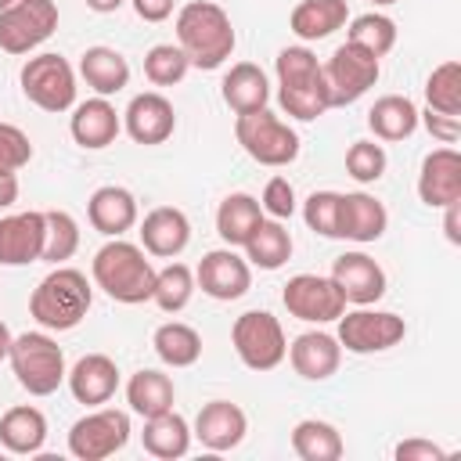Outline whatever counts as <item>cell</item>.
<instances>
[{
  "mask_svg": "<svg viewBox=\"0 0 461 461\" xmlns=\"http://www.w3.org/2000/svg\"><path fill=\"white\" fill-rule=\"evenodd\" d=\"M238 36L234 25L227 18V11L212 0H191L180 7L176 14V47L187 54L191 68H220L230 50H234Z\"/></svg>",
  "mask_w": 461,
  "mask_h": 461,
  "instance_id": "obj_1",
  "label": "cell"
},
{
  "mask_svg": "<svg viewBox=\"0 0 461 461\" xmlns=\"http://www.w3.org/2000/svg\"><path fill=\"white\" fill-rule=\"evenodd\" d=\"M90 274H94V285L108 299L126 303V306L148 303L151 292H155V267H151V259L144 256L140 245L122 241V238H112L108 245H101L94 252Z\"/></svg>",
  "mask_w": 461,
  "mask_h": 461,
  "instance_id": "obj_2",
  "label": "cell"
},
{
  "mask_svg": "<svg viewBox=\"0 0 461 461\" xmlns=\"http://www.w3.org/2000/svg\"><path fill=\"white\" fill-rule=\"evenodd\" d=\"M277 68V104L303 122L321 119L331 101H328V86L321 76V61L310 47H285L274 61Z\"/></svg>",
  "mask_w": 461,
  "mask_h": 461,
  "instance_id": "obj_3",
  "label": "cell"
},
{
  "mask_svg": "<svg viewBox=\"0 0 461 461\" xmlns=\"http://www.w3.org/2000/svg\"><path fill=\"white\" fill-rule=\"evenodd\" d=\"M90 303H94V288L86 274L76 267H58L32 288L29 313L47 331H68L86 317Z\"/></svg>",
  "mask_w": 461,
  "mask_h": 461,
  "instance_id": "obj_4",
  "label": "cell"
},
{
  "mask_svg": "<svg viewBox=\"0 0 461 461\" xmlns=\"http://www.w3.org/2000/svg\"><path fill=\"white\" fill-rule=\"evenodd\" d=\"M7 360H11V371H14L18 385L29 396H50V393H58V385L68 375L65 371V353H61V346L47 331L14 335L11 339V349H7Z\"/></svg>",
  "mask_w": 461,
  "mask_h": 461,
  "instance_id": "obj_5",
  "label": "cell"
},
{
  "mask_svg": "<svg viewBox=\"0 0 461 461\" xmlns=\"http://www.w3.org/2000/svg\"><path fill=\"white\" fill-rule=\"evenodd\" d=\"M234 137L245 148V155L252 162H259V166L281 169V166L299 158V133L288 122H281L270 108H256V112L238 115Z\"/></svg>",
  "mask_w": 461,
  "mask_h": 461,
  "instance_id": "obj_6",
  "label": "cell"
},
{
  "mask_svg": "<svg viewBox=\"0 0 461 461\" xmlns=\"http://www.w3.org/2000/svg\"><path fill=\"white\" fill-rule=\"evenodd\" d=\"M378 58L367 54L364 47L357 43H342L331 50V58L321 65V76H324V86H328V101L331 108H346L353 101H360L375 83H378Z\"/></svg>",
  "mask_w": 461,
  "mask_h": 461,
  "instance_id": "obj_7",
  "label": "cell"
},
{
  "mask_svg": "<svg viewBox=\"0 0 461 461\" xmlns=\"http://www.w3.org/2000/svg\"><path fill=\"white\" fill-rule=\"evenodd\" d=\"M230 342L238 360L252 371H274L288 353L281 321L267 310H245L230 328Z\"/></svg>",
  "mask_w": 461,
  "mask_h": 461,
  "instance_id": "obj_8",
  "label": "cell"
},
{
  "mask_svg": "<svg viewBox=\"0 0 461 461\" xmlns=\"http://www.w3.org/2000/svg\"><path fill=\"white\" fill-rule=\"evenodd\" d=\"M58 29L54 0H0V50L29 54Z\"/></svg>",
  "mask_w": 461,
  "mask_h": 461,
  "instance_id": "obj_9",
  "label": "cell"
},
{
  "mask_svg": "<svg viewBox=\"0 0 461 461\" xmlns=\"http://www.w3.org/2000/svg\"><path fill=\"white\" fill-rule=\"evenodd\" d=\"M22 94L43 112H68L76 104V72L61 54H36L22 65Z\"/></svg>",
  "mask_w": 461,
  "mask_h": 461,
  "instance_id": "obj_10",
  "label": "cell"
},
{
  "mask_svg": "<svg viewBox=\"0 0 461 461\" xmlns=\"http://www.w3.org/2000/svg\"><path fill=\"white\" fill-rule=\"evenodd\" d=\"M130 414L115 411V407H97L90 414H83L72 429H68V454L79 461H104L112 454H119L130 439Z\"/></svg>",
  "mask_w": 461,
  "mask_h": 461,
  "instance_id": "obj_11",
  "label": "cell"
},
{
  "mask_svg": "<svg viewBox=\"0 0 461 461\" xmlns=\"http://www.w3.org/2000/svg\"><path fill=\"white\" fill-rule=\"evenodd\" d=\"M407 335V324L403 317L389 313V310H353V313H342L339 317V346H346L349 353H385L393 346H400Z\"/></svg>",
  "mask_w": 461,
  "mask_h": 461,
  "instance_id": "obj_12",
  "label": "cell"
},
{
  "mask_svg": "<svg viewBox=\"0 0 461 461\" xmlns=\"http://www.w3.org/2000/svg\"><path fill=\"white\" fill-rule=\"evenodd\" d=\"M281 303L292 317H299L306 324H328V321H339L346 313V295L339 292V285L331 277H321V274L288 277Z\"/></svg>",
  "mask_w": 461,
  "mask_h": 461,
  "instance_id": "obj_13",
  "label": "cell"
},
{
  "mask_svg": "<svg viewBox=\"0 0 461 461\" xmlns=\"http://www.w3.org/2000/svg\"><path fill=\"white\" fill-rule=\"evenodd\" d=\"M194 285L209 295V299H220V303H230V299H241L252 285V270H249V259H241L230 245L227 249H212L202 256L198 270H194Z\"/></svg>",
  "mask_w": 461,
  "mask_h": 461,
  "instance_id": "obj_14",
  "label": "cell"
},
{
  "mask_svg": "<svg viewBox=\"0 0 461 461\" xmlns=\"http://www.w3.org/2000/svg\"><path fill=\"white\" fill-rule=\"evenodd\" d=\"M418 198L429 209H443L450 202H461V155L447 144L421 158L418 173Z\"/></svg>",
  "mask_w": 461,
  "mask_h": 461,
  "instance_id": "obj_15",
  "label": "cell"
},
{
  "mask_svg": "<svg viewBox=\"0 0 461 461\" xmlns=\"http://www.w3.org/2000/svg\"><path fill=\"white\" fill-rule=\"evenodd\" d=\"M331 281L353 306H371L385 295V270L367 252H342L331 267Z\"/></svg>",
  "mask_w": 461,
  "mask_h": 461,
  "instance_id": "obj_16",
  "label": "cell"
},
{
  "mask_svg": "<svg viewBox=\"0 0 461 461\" xmlns=\"http://www.w3.org/2000/svg\"><path fill=\"white\" fill-rule=\"evenodd\" d=\"M122 130H126L137 144H166V140L173 137V130H176V112H173V104H169L162 94L148 90V94H137V97L126 104V112H122Z\"/></svg>",
  "mask_w": 461,
  "mask_h": 461,
  "instance_id": "obj_17",
  "label": "cell"
},
{
  "mask_svg": "<svg viewBox=\"0 0 461 461\" xmlns=\"http://www.w3.org/2000/svg\"><path fill=\"white\" fill-rule=\"evenodd\" d=\"M43 230H47V220L36 209L0 216V267L36 263L43 252Z\"/></svg>",
  "mask_w": 461,
  "mask_h": 461,
  "instance_id": "obj_18",
  "label": "cell"
},
{
  "mask_svg": "<svg viewBox=\"0 0 461 461\" xmlns=\"http://www.w3.org/2000/svg\"><path fill=\"white\" fill-rule=\"evenodd\" d=\"M245 432H249V418H245V411L238 403H230V400H209L198 411L191 436H198V443L205 450H234L245 439Z\"/></svg>",
  "mask_w": 461,
  "mask_h": 461,
  "instance_id": "obj_19",
  "label": "cell"
},
{
  "mask_svg": "<svg viewBox=\"0 0 461 461\" xmlns=\"http://www.w3.org/2000/svg\"><path fill=\"white\" fill-rule=\"evenodd\" d=\"M385 227H389V212L375 194L367 191L339 194V238L367 245V241H378Z\"/></svg>",
  "mask_w": 461,
  "mask_h": 461,
  "instance_id": "obj_20",
  "label": "cell"
},
{
  "mask_svg": "<svg viewBox=\"0 0 461 461\" xmlns=\"http://www.w3.org/2000/svg\"><path fill=\"white\" fill-rule=\"evenodd\" d=\"M65 382H68V393H72L79 403L101 407V403H108V400L115 396V389H119V367H115V360L104 357V353H86V357H79V360L72 364V371L65 375Z\"/></svg>",
  "mask_w": 461,
  "mask_h": 461,
  "instance_id": "obj_21",
  "label": "cell"
},
{
  "mask_svg": "<svg viewBox=\"0 0 461 461\" xmlns=\"http://www.w3.org/2000/svg\"><path fill=\"white\" fill-rule=\"evenodd\" d=\"M68 130H72V140L79 148H90V151H101L108 144H115L119 130H122V119L115 112V104L108 97H90L83 104L72 108V119H68Z\"/></svg>",
  "mask_w": 461,
  "mask_h": 461,
  "instance_id": "obj_22",
  "label": "cell"
},
{
  "mask_svg": "<svg viewBox=\"0 0 461 461\" xmlns=\"http://www.w3.org/2000/svg\"><path fill=\"white\" fill-rule=\"evenodd\" d=\"M187 241H191V220L173 205H158L140 220V245L148 256L173 259L187 249Z\"/></svg>",
  "mask_w": 461,
  "mask_h": 461,
  "instance_id": "obj_23",
  "label": "cell"
},
{
  "mask_svg": "<svg viewBox=\"0 0 461 461\" xmlns=\"http://www.w3.org/2000/svg\"><path fill=\"white\" fill-rule=\"evenodd\" d=\"M285 357L292 360L295 375H303V378H310V382H324V378H331V375L339 371L342 346H339V339L328 335V331H303V335L288 346Z\"/></svg>",
  "mask_w": 461,
  "mask_h": 461,
  "instance_id": "obj_24",
  "label": "cell"
},
{
  "mask_svg": "<svg viewBox=\"0 0 461 461\" xmlns=\"http://www.w3.org/2000/svg\"><path fill=\"white\" fill-rule=\"evenodd\" d=\"M86 216H90V227L104 238H119L126 234L133 223H137V198L119 187V184H104L90 194L86 202Z\"/></svg>",
  "mask_w": 461,
  "mask_h": 461,
  "instance_id": "obj_25",
  "label": "cell"
},
{
  "mask_svg": "<svg viewBox=\"0 0 461 461\" xmlns=\"http://www.w3.org/2000/svg\"><path fill=\"white\" fill-rule=\"evenodd\" d=\"M346 22H349V4L346 0H299L288 14V29L303 43L324 40L335 29H342Z\"/></svg>",
  "mask_w": 461,
  "mask_h": 461,
  "instance_id": "obj_26",
  "label": "cell"
},
{
  "mask_svg": "<svg viewBox=\"0 0 461 461\" xmlns=\"http://www.w3.org/2000/svg\"><path fill=\"white\" fill-rule=\"evenodd\" d=\"M220 94H223V104L238 115L245 112H256V108H267L270 101V83H267V72L252 61H238L230 65V72L223 76L220 83Z\"/></svg>",
  "mask_w": 461,
  "mask_h": 461,
  "instance_id": "obj_27",
  "label": "cell"
},
{
  "mask_svg": "<svg viewBox=\"0 0 461 461\" xmlns=\"http://www.w3.org/2000/svg\"><path fill=\"white\" fill-rule=\"evenodd\" d=\"M79 76L97 97H112L130 83V61L115 47H86L79 58Z\"/></svg>",
  "mask_w": 461,
  "mask_h": 461,
  "instance_id": "obj_28",
  "label": "cell"
},
{
  "mask_svg": "<svg viewBox=\"0 0 461 461\" xmlns=\"http://www.w3.org/2000/svg\"><path fill=\"white\" fill-rule=\"evenodd\" d=\"M173 400H176V389H173V378L166 371L140 367L126 382V403L140 418H155L162 411H173Z\"/></svg>",
  "mask_w": 461,
  "mask_h": 461,
  "instance_id": "obj_29",
  "label": "cell"
},
{
  "mask_svg": "<svg viewBox=\"0 0 461 461\" xmlns=\"http://www.w3.org/2000/svg\"><path fill=\"white\" fill-rule=\"evenodd\" d=\"M367 130L378 140H407L418 130V108L407 94H385L367 112Z\"/></svg>",
  "mask_w": 461,
  "mask_h": 461,
  "instance_id": "obj_30",
  "label": "cell"
},
{
  "mask_svg": "<svg viewBox=\"0 0 461 461\" xmlns=\"http://www.w3.org/2000/svg\"><path fill=\"white\" fill-rule=\"evenodd\" d=\"M140 443L151 457L158 461H173V457H184L187 447H191V425L176 414V411H162L155 418H144V432H140Z\"/></svg>",
  "mask_w": 461,
  "mask_h": 461,
  "instance_id": "obj_31",
  "label": "cell"
},
{
  "mask_svg": "<svg viewBox=\"0 0 461 461\" xmlns=\"http://www.w3.org/2000/svg\"><path fill=\"white\" fill-rule=\"evenodd\" d=\"M47 439V418L40 407H29V403H18L11 411H4L0 418V443L11 450V454H36Z\"/></svg>",
  "mask_w": 461,
  "mask_h": 461,
  "instance_id": "obj_32",
  "label": "cell"
},
{
  "mask_svg": "<svg viewBox=\"0 0 461 461\" xmlns=\"http://www.w3.org/2000/svg\"><path fill=\"white\" fill-rule=\"evenodd\" d=\"M263 220V209H259V198L245 194V191H234L220 202L216 209V234L223 238V245H245L249 234L259 227Z\"/></svg>",
  "mask_w": 461,
  "mask_h": 461,
  "instance_id": "obj_33",
  "label": "cell"
},
{
  "mask_svg": "<svg viewBox=\"0 0 461 461\" xmlns=\"http://www.w3.org/2000/svg\"><path fill=\"white\" fill-rule=\"evenodd\" d=\"M245 259L259 270H277L292 259V234L285 230L281 220H259V227L249 234V241L241 245Z\"/></svg>",
  "mask_w": 461,
  "mask_h": 461,
  "instance_id": "obj_34",
  "label": "cell"
},
{
  "mask_svg": "<svg viewBox=\"0 0 461 461\" xmlns=\"http://www.w3.org/2000/svg\"><path fill=\"white\" fill-rule=\"evenodd\" d=\"M151 346H155L158 360L169 364V367H191L202 357V335L191 324H184V321L158 324L155 335H151Z\"/></svg>",
  "mask_w": 461,
  "mask_h": 461,
  "instance_id": "obj_35",
  "label": "cell"
},
{
  "mask_svg": "<svg viewBox=\"0 0 461 461\" xmlns=\"http://www.w3.org/2000/svg\"><path fill=\"white\" fill-rule=\"evenodd\" d=\"M292 450L303 461H339L342 457V436L335 425L321 418H303L292 429Z\"/></svg>",
  "mask_w": 461,
  "mask_h": 461,
  "instance_id": "obj_36",
  "label": "cell"
},
{
  "mask_svg": "<svg viewBox=\"0 0 461 461\" xmlns=\"http://www.w3.org/2000/svg\"><path fill=\"white\" fill-rule=\"evenodd\" d=\"M43 220H47V230H43V252H40V259L61 267L79 249V223L65 209H47Z\"/></svg>",
  "mask_w": 461,
  "mask_h": 461,
  "instance_id": "obj_37",
  "label": "cell"
},
{
  "mask_svg": "<svg viewBox=\"0 0 461 461\" xmlns=\"http://www.w3.org/2000/svg\"><path fill=\"white\" fill-rule=\"evenodd\" d=\"M194 295V270L184 263H169L162 270H155V292L151 303L162 313H180Z\"/></svg>",
  "mask_w": 461,
  "mask_h": 461,
  "instance_id": "obj_38",
  "label": "cell"
},
{
  "mask_svg": "<svg viewBox=\"0 0 461 461\" xmlns=\"http://www.w3.org/2000/svg\"><path fill=\"white\" fill-rule=\"evenodd\" d=\"M346 40L357 43V47H364L375 58H385L396 47V22L389 14H378V11L357 14L349 22V29H346Z\"/></svg>",
  "mask_w": 461,
  "mask_h": 461,
  "instance_id": "obj_39",
  "label": "cell"
},
{
  "mask_svg": "<svg viewBox=\"0 0 461 461\" xmlns=\"http://www.w3.org/2000/svg\"><path fill=\"white\" fill-rule=\"evenodd\" d=\"M425 101L432 112L443 115H461V65L450 58L443 65H436L425 79Z\"/></svg>",
  "mask_w": 461,
  "mask_h": 461,
  "instance_id": "obj_40",
  "label": "cell"
},
{
  "mask_svg": "<svg viewBox=\"0 0 461 461\" xmlns=\"http://www.w3.org/2000/svg\"><path fill=\"white\" fill-rule=\"evenodd\" d=\"M187 68H191L187 54H184L180 47H173V43H155V47L144 54V76H148L155 86H173V83H180V79L187 76Z\"/></svg>",
  "mask_w": 461,
  "mask_h": 461,
  "instance_id": "obj_41",
  "label": "cell"
},
{
  "mask_svg": "<svg viewBox=\"0 0 461 461\" xmlns=\"http://www.w3.org/2000/svg\"><path fill=\"white\" fill-rule=\"evenodd\" d=\"M346 173L357 184H375L385 173V148L375 140H353L346 151Z\"/></svg>",
  "mask_w": 461,
  "mask_h": 461,
  "instance_id": "obj_42",
  "label": "cell"
},
{
  "mask_svg": "<svg viewBox=\"0 0 461 461\" xmlns=\"http://www.w3.org/2000/svg\"><path fill=\"white\" fill-rule=\"evenodd\" d=\"M303 220L321 238H339V191H313L303 202Z\"/></svg>",
  "mask_w": 461,
  "mask_h": 461,
  "instance_id": "obj_43",
  "label": "cell"
},
{
  "mask_svg": "<svg viewBox=\"0 0 461 461\" xmlns=\"http://www.w3.org/2000/svg\"><path fill=\"white\" fill-rule=\"evenodd\" d=\"M29 158H32L29 137L14 122H0V176L18 173L22 166H29Z\"/></svg>",
  "mask_w": 461,
  "mask_h": 461,
  "instance_id": "obj_44",
  "label": "cell"
},
{
  "mask_svg": "<svg viewBox=\"0 0 461 461\" xmlns=\"http://www.w3.org/2000/svg\"><path fill=\"white\" fill-rule=\"evenodd\" d=\"M259 209H263V212H270L274 220H288V216L295 212V191H292L288 176H270V180H267Z\"/></svg>",
  "mask_w": 461,
  "mask_h": 461,
  "instance_id": "obj_45",
  "label": "cell"
},
{
  "mask_svg": "<svg viewBox=\"0 0 461 461\" xmlns=\"http://www.w3.org/2000/svg\"><path fill=\"white\" fill-rule=\"evenodd\" d=\"M418 122H425V130L439 140V144H454L461 137V115H443V112H418Z\"/></svg>",
  "mask_w": 461,
  "mask_h": 461,
  "instance_id": "obj_46",
  "label": "cell"
},
{
  "mask_svg": "<svg viewBox=\"0 0 461 461\" xmlns=\"http://www.w3.org/2000/svg\"><path fill=\"white\" fill-rule=\"evenodd\" d=\"M447 450L436 447L432 439H403L396 447V461H443Z\"/></svg>",
  "mask_w": 461,
  "mask_h": 461,
  "instance_id": "obj_47",
  "label": "cell"
},
{
  "mask_svg": "<svg viewBox=\"0 0 461 461\" xmlns=\"http://www.w3.org/2000/svg\"><path fill=\"white\" fill-rule=\"evenodd\" d=\"M130 4L144 22H166L173 14V0H130Z\"/></svg>",
  "mask_w": 461,
  "mask_h": 461,
  "instance_id": "obj_48",
  "label": "cell"
},
{
  "mask_svg": "<svg viewBox=\"0 0 461 461\" xmlns=\"http://www.w3.org/2000/svg\"><path fill=\"white\" fill-rule=\"evenodd\" d=\"M461 202H450L443 205V230H447V241L450 245H461Z\"/></svg>",
  "mask_w": 461,
  "mask_h": 461,
  "instance_id": "obj_49",
  "label": "cell"
},
{
  "mask_svg": "<svg viewBox=\"0 0 461 461\" xmlns=\"http://www.w3.org/2000/svg\"><path fill=\"white\" fill-rule=\"evenodd\" d=\"M14 202H18V176L11 173V176H0V209H7Z\"/></svg>",
  "mask_w": 461,
  "mask_h": 461,
  "instance_id": "obj_50",
  "label": "cell"
},
{
  "mask_svg": "<svg viewBox=\"0 0 461 461\" xmlns=\"http://www.w3.org/2000/svg\"><path fill=\"white\" fill-rule=\"evenodd\" d=\"M126 0H86V7L90 11H97V14H112V11H119Z\"/></svg>",
  "mask_w": 461,
  "mask_h": 461,
  "instance_id": "obj_51",
  "label": "cell"
},
{
  "mask_svg": "<svg viewBox=\"0 0 461 461\" xmlns=\"http://www.w3.org/2000/svg\"><path fill=\"white\" fill-rule=\"evenodd\" d=\"M11 339H14V335H11V328H7L4 321H0V364L7 360V349H11Z\"/></svg>",
  "mask_w": 461,
  "mask_h": 461,
  "instance_id": "obj_52",
  "label": "cell"
},
{
  "mask_svg": "<svg viewBox=\"0 0 461 461\" xmlns=\"http://www.w3.org/2000/svg\"><path fill=\"white\" fill-rule=\"evenodd\" d=\"M371 4H378V7H389V4H400V0H371Z\"/></svg>",
  "mask_w": 461,
  "mask_h": 461,
  "instance_id": "obj_53",
  "label": "cell"
}]
</instances>
